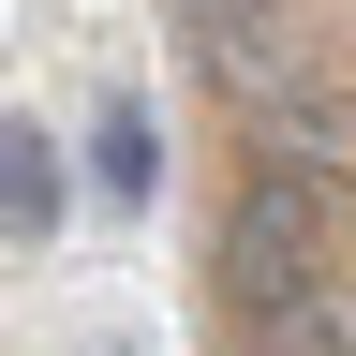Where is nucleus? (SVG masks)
Instances as JSON below:
<instances>
[{
    "label": "nucleus",
    "mask_w": 356,
    "mask_h": 356,
    "mask_svg": "<svg viewBox=\"0 0 356 356\" xmlns=\"http://www.w3.org/2000/svg\"><path fill=\"white\" fill-rule=\"evenodd\" d=\"M89 178H104L119 208H149V193H163V134H149V104H134V89L89 119Z\"/></svg>",
    "instance_id": "nucleus-3"
},
{
    "label": "nucleus",
    "mask_w": 356,
    "mask_h": 356,
    "mask_svg": "<svg viewBox=\"0 0 356 356\" xmlns=\"http://www.w3.org/2000/svg\"><path fill=\"white\" fill-rule=\"evenodd\" d=\"M341 252H356V222H341V193H327V178L252 163L238 193H222V222H208V297H222V327H238V356H267V341H282Z\"/></svg>",
    "instance_id": "nucleus-1"
},
{
    "label": "nucleus",
    "mask_w": 356,
    "mask_h": 356,
    "mask_svg": "<svg viewBox=\"0 0 356 356\" xmlns=\"http://www.w3.org/2000/svg\"><path fill=\"white\" fill-rule=\"evenodd\" d=\"M60 222H74V163H60L44 119H15V134H0V238H15V267L60 252Z\"/></svg>",
    "instance_id": "nucleus-2"
},
{
    "label": "nucleus",
    "mask_w": 356,
    "mask_h": 356,
    "mask_svg": "<svg viewBox=\"0 0 356 356\" xmlns=\"http://www.w3.org/2000/svg\"><path fill=\"white\" fill-rule=\"evenodd\" d=\"M178 15H193V30H208V15H222V0H178Z\"/></svg>",
    "instance_id": "nucleus-5"
},
{
    "label": "nucleus",
    "mask_w": 356,
    "mask_h": 356,
    "mask_svg": "<svg viewBox=\"0 0 356 356\" xmlns=\"http://www.w3.org/2000/svg\"><path fill=\"white\" fill-rule=\"evenodd\" d=\"M60 356H149V341H134V327H74Z\"/></svg>",
    "instance_id": "nucleus-4"
}]
</instances>
